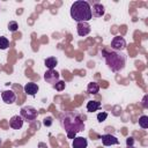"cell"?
<instances>
[{
    "instance_id": "7402d4cb",
    "label": "cell",
    "mask_w": 148,
    "mask_h": 148,
    "mask_svg": "<svg viewBox=\"0 0 148 148\" xmlns=\"http://www.w3.org/2000/svg\"><path fill=\"white\" fill-rule=\"evenodd\" d=\"M126 143H127V146H133V143H134V139H133L132 136H131V138H127Z\"/></svg>"
},
{
    "instance_id": "ac0fdd59",
    "label": "cell",
    "mask_w": 148,
    "mask_h": 148,
    "mask_svg": "<svg viewBox=\"0 0 148 148\" xmlns=\"http://www.w3.org/2000/svg\"><path fill=\"white\" fill-rule=\"evenodd\" d=\"M9 46V40L6 37H0V50H6Z\"/></svg>"
},
{
    "instance_id": "8fae6325",
    "label": "cell",
    "mask_w": 148,
    "mask_h": 148,
    "mask_svg": "<svg viewBox=\"0 0 148 148\" xmlns=\"http://www.w3.org/2000/svg\"><path fill=\"white\" fill-rule=\"evenodd\" d=\"M101 140H102V143L104 146H112V145H118L119 141L118 139L114 136V135H111V134H104L101 136Z\"/></svg>"
},
{
    "instance_id": "5b68a950",
    "label": "cell",
    "mask_w": 148,
    "mask_h": 148,
    "mask_svg": "<svg viewBox=\"0 0 148 148\" xmlns=\"http://www.w3.org/2000/svg\"><path fill=\"white\" fill-rule=\"evenodd\" d=\"M125 47H126V40L124 39V37H120V36L113 37V39L111 40V49L113 51L121 52Z\"/></svg>"
},
{
    "instance_id": "cb8c5ba5",
    "label": "cell",
    "mask_w": 148,
    "mask_h": 148,
    "mask_svg": "<svg viewBox=\"0 0 148 148\" xmlns=\"http://www.w3.org/2000/svg\"><path fill=\"white\" fill-rule=\"evenodd\" d=\"M147 98H148V96L146 95V96L143 97V101H142V105H143V108H148V104H147Z\"/></svg>"
},
{
    "instance_id": "603a6c76",
    "label": "cell",
    "mask_w": 148,
    "mask_h": 148,
    "mask_svg": "<svg viewBox=\"0 0 148 148\" xmlns=\"http://www.w3.org/2000/svg\"><path fill=\"white\" fill-rule=\"evenodd\" d=\"M51 120H52V119H51L50 117H49V118H45V119H44V125H46V126H50V125L52 124V121H51Z\"/></svg>"
},
{
    "instance_id": "30bf717a",
    "label": "cell",
    "mask_w": 148,
    "mask_h": 148,
    "mask_svg": "<svg viewBox=\"0 0 148 148\" xmlns=\"http://www.w3.org/2000/svg\"><path fill=\"white\" fill-rule=\"evenodd\" d=\"M23 118L21 117V116H18V114H16V116H13L10 119H9V125H10V127L12 128H14V130H20L22 126H23Z\"/></svg>"
},
{
    "instance_id": "7a4b0ae2",
    "label": "cell",
    "mask_w": 148,
    "mask_h": 148,
    "mask_svg": "<svg viewBox=\"0 0 148 148\" xmlns=\"http://www.w3.org/2000/svg\"><path fill=\"white\" fill-rule=\"evenodd\" d=\"M71 16L74 21L79 22H88L92 18L91 15V7L88 1L79 0L75 1L71 7Z\"/></svg>"
},
{
    "instance_id": "9c48e42d",
    "label": "cell",
    "mask_w": 148,
    "mask_h": 148,
    "mask_svg": "<svg viewBox=\"0 0 148 148\" xmlns=\"http://www.w3.org/2000/svg\"><path fill=\"white\" fill-rule=\"evenodd\" d=\"M23 89H24V92H25L27 95L35 96V95L38 92V90H39V87H38V84L35 83V82H28V83H25V86H24Z\"/></svg>"
},
{
    "instance_id": "8992f818",
    "label": "cell",
    "mask_w": 148,
    "mask_h": 148,
    "mask_svg": "<svg viewBox=\"0 0 148 148\" xmlns=\"http://www.w3.org/2000/svg\"><path fill=\"white\" fill-rule=\"evenodd\" d=\"M59 79H60V75L54 69H47L44 74V80L47 83H51V84H56L59 81Z\"/></svg>"
},
{
    "instance_id": "2e32d148",
    "label": "cell",
    "mask_w": 148,
    "mask_h": 148,
    "mask_svg": "<svg viewBox=\"0 0 148 148\" xmlns=\"http://www.w3.org/2000/svg\"><path fill=\"white\" fill-rule=\"evenodd\" d=\"M87 90H88V92L89 94H91V95H96L98 91H99V86H98V83H96V82H89L88 83V87H87Z\"/></svg>"
},
{
    "instance_id": "ba28073f",
    "label": "cell",
    "mask_w": 148,
    "mask_h": 148,
    "mask_svg": "<svg viewBox=\"0 0 148 148\" xmlns=\"http://www.w3.org/2000/svg\"><path fill=\"white\" fill-rule=\"evenodd\" d=\"M1 97H2V101L6 104H13V103L16 102V94L13 90H5V91H2Z\"/></svg>"
},
{
    "instance_id": "6da1fadb",
    "label": "cell",
    "mask_w": 148,
    "mask_h": 148,
    "mask_svg": "<svg viewBox=\"0 0 148 148\" xmlns=\"http://www.w3.org/2000/svg\"><path fill=\"white\" fill-rule=\"evenodd\" d=\"M60 125L69 139H74L79 132L84 130V121L77 111H66L61 113Z\"/></svg>"
},
{
    "instance_id": "9a60e30c",
    "label": "cell",
    "mask_w": 148,
    "mask_h": 148,
    "mask_svg": "<svg viewBox=\"0 0 148 148\" xmlns=\"http://www.w3.org/2000/svg\"><path fill=\"white\" fill-rule=\"evenodd\" d=\"M44 64H45V66H46L49 69H54V67L58 65V59H57L56 57H50V58L45 59Z\"/></svg>"
},
{
    "instance_id": "7c38bea8",
    "label": "cell",
    "mask_w": 148,
    "mask_h": 148,
    "mask_svg": "<svg viewBox=\"0 0 148 148\" xmlns=\"http://www.w3.org/2000/svg\"><path fill=\"white\" fill-rule=\"evenodd\" d=\"M105 13V9H104V6L102 3H94L92 5V8H91V15L95 16V17H101L103 16Z\"/></svg>"
},
{
    "instance_id": "e0dca14e",
    "label": "cell",
    "mask_w": 148,
    "mask_h": 148,
    "mask_svg": "<svg viewBox=\"0 0 148 148\" xmlns=\"http://www.w3.org/2000/svg\"><path fill=\"white\" fill-rule=\"evenodd\" d=\"M139 126L141 128H148V117L147 116H141L139 118Z\"/></svg>"
},
{
    "instance_id": "5bb4252c",
    "label": "cell",
    "mask_w": 148,
    "mask_h": 148,
    "mask_svg": "<svg viewBox=\"0 0 148 148\" xmlns=\"http://www.w3.org/2000/svg\"><path fill=\"white\" fill-rule=\"evenodd\" d=\"M101 108V102L98 101H89L87 103V111L89 112H95Z\"/></svg>"
},
{
    "instance_id": "d4e9b609",
    "label": "cell",
    "mask_w": 148,
    "mask_h": 148,
    "mask_svg": "<svg viewBox=\"0 0 148 148\" xmlns=\"http://www.w3.org/2000/svg\"><path fill=\"white\" fill-rule=\"evenodd\" d=\"M127 148H135L134 146H127Z\"/></svg>"
},
{
    "instance_id": "52a82bcc",
    "label": "cell",
    "mask_w": 148,
    "mask_h": 148,
    "mask_svg": "<svg viewBox=\"0 0 148 148\" xmlns=\"http://www.w3.org/2000/svg\"><path fill=\"white\" fill-rule=\"evenodd\" d=\"M90 30H91V28H90V24L88 22H79L77 25H76L77 35L81 36V37L87 36L90 32Z\"/></svg>"
},
{
    "instance_id": "3957f363",
    "label": "cell",
    "mask_w": 148,
    "mask_h": 148,
    "mask_svg": "<svg viewBox=\"0 0 148 148\" xmlns=\"http://www.w3.org/2000/svg\"><path fill=\"white\" fill-rule=\"evenodd\" d=\"M103 54L105 58V62L108 65V67L112 71V72H120L121 69H124L125 65H126V56L123 52L119 51H110L106 52L105 50H103Z\"/></svg>"
},
{
    "instance_id": "44dd1931",
    "label": "cell",
    "mask_w": 148,
    "mask_h": 148,
    "mask_svg": "<svg viewBox=\"0 0 148 148\" xmlns=\"http://www.w3.org/2000/svg\"><path fill=\"white\" fill-rule=\"evenodd\" d=\"M106 118H108V113H106V112H99V113L97 114V120H98L99 123L104 121Z\"/></svg>"
},
{
    "instance_id": "ffe728a7",
    "label": "cell",
    "mask_w": 148,
    "mask_h": 148,
    "mask_svg": "<svg viewBox=\"0 0 148 148\" xmlns=\"http://www.w3.org/2000/svg\"><path fill=\"white\" fill-rule=\"evenodd\" d=\"M7 27H8V30L12 31V32H14V31H16V30L18 29V24H17V22H15V21H10Z\"/></svg>"
},
{
    "instance_id": "277c9868",
    "label": "cell",
    "mask_w": 148,
    "mask_h": 148,
    "mask_svg": "<svg viewBox=\"0 0 148 148\" xmlns=\"http://www.w3.org/2000/svg\"><path fill=\"white\" fill-rule=\"evenodd\" d=\"M23 120H27L29 123L36 120L37 118V110L34 108V106H30V105H25L21 109V114H20Z\"/></svg>"
},
{
    "instance_id": "d6986e66",
    "label": "cell",
    "mask_w": 148,
    "mask_h": 148,
    "mask_svg": "<svg viewBox=\"0 0 148 148\" xmlns=\"http://www.w3.org/2000/svg\"><path fill=\"white\" fill-rule=\"evenodd\" d=\"M65 87H66V83H65V81H58L56 84H53V88L56 89V90H58V91H61V90H64L65 89Z\"/></svg>"
},
{
    "instance_id": "4fadbf2b",
    "label": "cell",
    "mask_w": 148,
    "mask_h": 148,
    "mask_svg": "<svg viewBox=\"0 0 148 148\" xmlns=\"http://www.w3.org/2000/svg\"><path fill=\"white\" fill-rule=\"evenodd\" d=\"M73 148H87L88 146V141L86 138L83 136H75L73 139V143H72Z\"/></svg>"
}]
</instances>
